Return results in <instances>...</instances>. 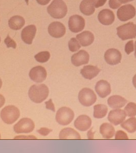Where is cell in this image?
<instances>
[{
    "instance_id": "cell-1",
    "label": "cell",
    "mask_w": 136,
    "mask_h": 153,
    "mask_svg": "<svg viewBox=\"0 0 136 153\" xmlns=\"http://www.w3.org/2000/svg\"><path fill=\"white\" fill-rule=\"evenodd\" d=\"M49 93V88L45 84L33 85L30 88L28 96L34 103H41L47 98Z\"/></svg>"
},
{
    "instance_id": "cell-2",
    "label": "cell",
    "mask_w": 136,
    "mask_h": 153,
    "mask_svg": "<svg viewBox=\"0 0 136 153\" xmlns=\"http://www.w3.org/2000/svg\"><path fill=\"white\" fill-rule=\"evenodd\" d=\"M47 11L52 18L61 19L66 16L68 8L63 0H54L48 7Z\"/></svg>"
},
{
    "instance_id": "cell-3",
    "label": "cell",
    "mask_w": 136,
    "mask_h": 153,
    "mask_svg": "<svg viewBox=\"0 0 136 153\" xmlns=\"http://www.w3.org/2000/svg\"><path fill=\"white\" fill-rule=\"evenodd\" d=\"M20 116V112L16 106L9 105L4 108L1 112V117L4 123L11 125L18 120Z\"/></svg>"
},
{
    "instance_id": "cell-4",
    "label": "cell",
    "mask_w": 136,
    "mask_h": 153,
    "mask_svg": "<svg viewBox=\"0 0 136 153\" xmlns=\"http://www.w3.org/2000/svg\"><path fill=\"white\" fill-rule=\"evenodd\" d=\"M117 35L122 40L136 37V25L133 22L123 25L117 28Z\"/></svg>"
},
{
    "instance_id": "cell-5",
    "label": "cell",
    "mask_w": 136,
    "mask_h": 153,
    "mask_svg": "<svg viewBox=\"0 0 136 153\" xmlns=\"http://www.w3.org/2000/svg\"><path fill=\"white\" fill-rule=\"evenodd\" d=\"M74 117L73 111L67 107H63L59 109L56 114V120L59 125H68L70 124Z\"/></svg>"
},
{
    "instance_id": "cell-6",
    "label": "cell",
    "mask_w": 136,
    "mask_h": 153,
    "mask_svg": "<svg viewBox=\"0 0 136 153\" xmlns=\"http://www.w3.org/2000/svg\"><path fill=\"white\" fill-rule=\"evenodd\" d=\"M78 100L82 105L89 107L96 102L97 97L94 91L91 89L84 88L79 92Z\"/></svg>"
},
{
    "instance_id": "cell-7",
    "label": "cell",
    "mask_w": 136,
    "mask_h": 153,
    "mask_svg": "<svg viewBox=\"0 0 136 153\" xmlns=\"http://www.w3.org/2000/svg\"><path fill=\"white\" fill-rule=\"evenodd\" d=\"M35 128V124L30 118H23L14 126V132L17 134L29 133L33 131Z\"/></svg>"
},
{
    "instance_id": "cell-8",
    "label": "cell",
    "mask_w": 136,
    "mask_h": 153,
    "mask_svg": "<svg viewBox=\"0 0 136 153\" xmlns=\"http://www.w3.org/2000/svg\"><path fill=\"white\" fill-rule=\"evenodd\" d=\"M136 10L134 6L127 4L119 8L117 11V17L120 21L126 22L134 18Z\"/></svg>"
},
{
    "instance_id": "cell-9",
    "label": "cell",
    "mask_w": 136,
    "mask_h": 153,
    "mask_svg": "<svg viewBox=\"0 0 136 153\" xmlns=\"http://www.w3.org/2000/svg\"><path fill=\"white\" fill-rule=\"evenodd\" d=\"M69 28L73 33H78L83 30L85 27V20L79 15H74L69 20Z\"/></svg>"
},
{
    "instance_id": "cell-10",
    "label": "cell",
    "mask_w": 136,
    "mask_h": 153,
    "mask_svg": "<svg viewBox=\"0 0 136 153\" xmlns=\"http://www.w3.org/2000/svg\"><path fill=\"white\" fill-rule=\"evenodd\" d=\"M47 73L45 68L42 66H37L30 70L29 76L34 82L41 83L44 81L47 78Z\"/></svg>"
},
{
    "instance_id": "cell-11",
    "label": "cell",
    "mask_w": 136,
    "mask_h": 153,
    "mask_svg": "<svg viewBox=\"0 0 136 153\" xmlns=\"http://www.w3.org/2000/svg\"><path fill=\"white\" fill-rule=\"evenodd\" d=\"M105 59L108 65H115L120 62L122 59V55L120 51L117 49H108L105 53Z\"/></svg>"
},
{
    "instance_id": "cell-12",
    "label": "cell",
    "mask_w": 136,
    "mask_h": 153,
    "mask_svg": "<svg viewBox=\"0 0 136 153\" xmlns=\"http://www.w3.org/2000/svg\"><path fill=\"white\" fill-rule=\"evenodd\" d=\"M126 117V114L124 110L119 108L111 110L108 114V118L111 124L117 126L124 122Z\"/></svg>"
},
{
    "instance_id": "cell-13",
    "label": "cell",
    "mask_w": 136,
    "mask_h": 153,
    "mask_svg": "<svg viewBox=\"0 0 136 153\" xmlns=\"http://www.w3.org/2000/svg\"><path fill=\"white\" fill-rule=\"evenodd\" d=\"M48 30L51 36L57 38L64 36L66 31L65 26L58 22H54L51 23L48 27Z\"/></svg>"
},
{
    "instance_id": "cell-14",
    "label": "cell",
    "mask_w": 136,
    "mask_h": 153,
    "mask_svg": "<svg viewBox=\"0 0 136 153\" xmlns=\"http://www.w3.org/2000/svg\"><path fill=\"white\" fill-rule=\"evenodd\" d=\"M89 59L90 56L88 53L86 51L80 50L72 55L71 62L74 66H79L88 63Z\"/></svg>"
},
{
    "instance_id": "cell-15",
    "label": "cell",
    "mask_w": 136,
    "mask_h": 153,
    "mask_svg": "<svg viewBox=\"0 0 136 153\" xmlns=\"http://www.w3.org/2000/svg\"><path fill=\"white\" fill-rule=\"evenodd\" d=\"M36 32L37 28L35 25H31L24 28L21 33V37L23 42L26 44L31 45Z\"/></svg>"
},
{
    "instance_id": "cell-16",
    "label": "cell",
    "mask_w": 136,
    "mask_h": 153,
    "mask_svg": "<svg viewBox=\"0 0 136 153\" xmlns=\"http://www.w3.org/2000/svg\"><path fill=\"white\" fill-rule=\"evenodd\" d=\"M75 128L80 131H86L90 128L92 125V120L86 115L79 116L74 122Z\"/></svg>"
},
{
    "instance_id": "cell-17",
    "label": "cell",
    "mask_w": 136,
    "mask_h": 153,
    "mask_svg": "<svg viewBox=\"0 0 136 153\" xmlns=\"http://www.w3.org/2000/svg\"><path fill=\"white\" fill-rule=\"evenodd\" d=\"M98 95L101 98H105L111 92V85L105 80H101L96 83L95 87Z\"/></svg>"
},
{
    "instance_id": "cell-18",
    "label": "cell",
    "mask_w": 136,
    "mask_h": 153,
    "mask_svg": "<svg viewBox=\"0 0 136 153\" xmlns=\"http://www.w3.org/2000/svg\"><path fill=\"white\" fill-rule=\"evenodd\" d=\"M98 19L100 23L103 25H110L115 21V15L114 12L110 9H103L99 13Z\"/></svg>"
},
{
    "instance_id": "cell-19",
    "label": "cell",
    "mask_w": 136,
    "mask_h": 153,
    "mask_svg": "<svg viewBox=\"0 0 136 153\" xmlns=\"http://www.w3.org/2000/svg\"><path fill=\"white\" fill-rule=\"evenodd\" d=\"M101 70L97 66L86 65L84 66L80 71V74L86 79L91 80L97 76Z\"/></svg>"
},
{
    "instance_id": "cell-20",
    "label": "cell",
    "mask_w": 136,
    "mask_h": 153,
    "mask_svg": "<svg viewBox=\"0 0 136 153\" xmlns=\"http://www.w3.org/2000/svg\"><path fill=\"white\" fill-rule=\"evenodd\" d=\"M95 0H83L80 3V10L86 16L92 15L95 10Z\"/></svg>"
},
{
    "instance_id": "cell-21",
    "label": "cell",
    "mask_w": 136,
    "mask_h": 153,
    "mask_svg": "<svg viewBox=\"0 0 136 153\" xmlns=\"http://www.w3.org/2000/svg\"><path fill=\"white\" fill-rule=\"evenodd\" d=\"M126 100L121 96L114 95L110 97L108 100V104L111 108L119 109L122 108L127 103Z\"/></svg>"
},
{
    "instance_id": "cell-22",
    "label": "cell",
    "mask_w": 136,
    "mask_h": 153,
    "mask_svg": "<svg viewBox=\"0 0 136 153\" xmlns=\"http://www.w3.org/2000/svg\"><path fill=\"white\" fill-rule=\"evenodd\" d=\"M76 38L83 47H87L93 44L94 40V36L90 31H84L76 36Z\"/></svg>"
},
{
    "instance_id": "cell-23",
    "label": "cell",
    "mask_w": 136,
    "mask_h": 153,
    "mask_svg": "<svg viewBox=\"0 0 136 153\" xmlns=\"http://www.w3.org/2000/svg\"><path fill=\"white\" fill-rule=\"evenodd\" d=\"M59 137L61 139H81L80 134L70 128L63 129L59 133Z\"/></svg>"
},
{
    "instance_id": "cell-24",
    "label": "cell",
    "mask_w": 136,
    "mask_h": 153,
    "mask_svg": "<svg viewBox=\"0 0 136 153\" xmlns=\"http://www.w3.org/2000/svg\"><path fill=\"white\" fill-rule=\"evenodd\" d=\"M100 133L105 139H111L115 134V130L111 124L105 123L100 127Z\"/></svg>"
},
{
    "instance_id": "cell-25",
    "label": "cell",
    "mask_w": 136,
    "mask_h": 153,
    "mask_svg": "<svg viewBox=\"0 0 136 153\" xmlns=\"http://www.w3.org/2000/svg\"><path fill=\"white\" fill-rule=\"evenodd\" d=\"M25 24L24 19L21 16H15L11 18L8 21L10 28L14 30H19L23 28Z\"/></svg>"
},
{
    "instance_id": "cell-26",
    "label": "cell",
    "mask_w": 136,
    "mask_h": 153,
    "mask_svg": "<svg viewBox=\"0 0 136 153\" xmlns=\"http://www.w3.org/2000/svg\"><path fill=\"white\" fill-rule=\"evenodd\" d=\"M121 127L130 133L135 132L136 131V118L132 117L129 118L125 122H122L121 124Z\"/></svg>"
},
{
    "instance_id": "cell-27",
    "label": "cell",
    "mask_w": 136,
    "mask_h": 153,
    "mask_svg": "<svg viewBox=\"0 0 136 153\" xmlns=\"http://www.w3.org/2000/svg\"><path fill=\"white\" fill-rule=\"evenodd\" d=\"M108 111L107 106L103 104H98L94 106L93 116L95 118H102L105 117Z\"/></svg>"
},
{
    "instance_id": "cell-28",
    "label": "cell",
    "mask_w": 136,
    "mask_h": 153,
    "mask_svg": "<svg viewBox=\"0 0 136 153\" xmlns=\"http://www.w3.org/2000/svg\"><path fill=\"white\" fill-rule=\"evenodd\" d=\"M34 58L35 60L39 62H46L49 60L50 58V54L48 51L41 52L35 55Z\"/></svg>"
},
{
    "instance_id": "cell-29",
    "label": "cell",
    "mask_w": 136,
    "mask_h": 153,
    "mask_svg": "<svg viewBox=\"0 0 136 153\" xmlns=\"http://www.w3.org/2000/svg\"><path fill=\"white\" fill-rule=\"evenodd\" d=\"M124 111L126 116L129 117H134L136 115V104L131 102L126 106Z\"/></svg>"
},
{
    "instance_id": "cell-30",
    "label": "cell",
    "mask_w": 136,
    "mask_h": 153,
    "mask_svg": "<svg viewBox=\"0 0 136 153\" xmlns=\"http://www.w3.org/2000/svg\"><path fill=\"white\" fill-rule=\"evenodd\" d=\"M69 50L72 52H75L80 49L81 45L77 41L76 38H72L68 43Z\"/></svg>"
},
{
    "instance_id": "cell-31",
    "label": "cell",
    "mask_w": 136,
    "mask_h": 153,
    "mask_svg": "<svg viewBox=\"0 0 136 153\" xmlns=\"http://www.w3.org/2000/svg\"><path fill=\"white\" fill-rule=\"evenodd\" d=\"M4 42L8 48H12L13 49H16V42L10 38L9 35H8L7 37L5 38V39L4 40Z\"/></svg>"
},
{
    "instance_id": "cell-32",
    "label": "cell",
    "mask_w": 136,
    "mask_h": 153,
    "mask_svg": "<svg viewBox=\"0 0 136 153\" xmlns=\"http://www.w3.org/2000/svg\"><path fill=\"white\" fill-rule=\"evenodd\" d=\"M122 4H123L122 0H109V5L112 9L118 8Z\"/></svg>"
},
{
    "instance_id": "cell-33",
    "label": "cell",
    "mask_w": 136,
    "mask_h": 153,
    "mask_svg": "<svg viewBox=\"0 0 136 153\" xmlns=\"http://www.w3.org/2000/svg\"><path fill=\"white\" fill-rule=\"evenodd\" d=\"M134 51V45L133 40L127 42L125 46V51L126 54L129 55Z\"/></svg>"
},
{
    "instance_id": "cell-34",
    "label": "cell",
    "mask_w": 136,
    "mask_h": 153,
    "mask_svg": "<svg viewBox=\"0 0 136 153\" xmlns=\"http://www.w3.org/2000/svg\"><path fill=\"white\" fill-rule=\"evenodd\" d=\"M116 139H129V137L126 133L123 131H117L115 135Z\"/></svg>"
},
{
    "instance_id": "cell-35",
    "label": "cell",
    "mask_w": 136,
    "mask_h": 153,
    "mask_svg": "<svg viewBox=\"0 0 136 153\" xmlns=\"http://www.w3.org/2000/svg\"><path fill=\"white\" fill-rule=\"evenodd\" d=\"M52 131V130L51 129H49L48 128H42L39 130L37 131V132L39 133V134H40V135L44 136L48 135Z\"/></svg>"
},
{
    "instance_id": "cell-36",
    "label": "cell",
    "mask_w": 136,
    "mask_h": 153,
    "mask_svg": "<svg viewBox=\"0 0 136 153\" xmlns=\"http://www.w3.org/2000/svg\"><path fill=\"white\" fill-rule=\"evenodd\" d=\"M46 105V108L47 109L51 110L52 111H55V107H54V104L52 102V100L50 99L49 101L46 102L45 103Z\"/></svg>"
},
{
    "instance_id": "cell-37",
    "label": "cell",
    "mask_w": 136,
    "mask_h": 153,
    "mask_svg": "<svg viewBox=\"0 0 136 153\" xmlns=\"http://www.w3.org/2000/svg\"><path fill=\"white\" fill-rule=\"evenodd\" d=\"M107 0H95V7L98 8L104 5Z\"/></svg>"
},
{
    "instance_id": "cell-38",
    "label": "cell",
    "mask_w": 136,
    "mask_h": 153,
    "mask_svg": "<svg viewBox=\"0 0 136 153\" xmlns=\"http://www.w3.org/2000/svg\"><path fill=\"white\" fill-rule=\"evenodd\" d=\"M51 0H37V3L41 5H46L49 3Z\"/></svg>"
},
{
    "instance_id": "cell-39",
    "label": "cell",
    "mask_w": 136,
    "mask_h": 153,
    "mask_svg": "<svg viewBox=\"0 0 136 153\" xmlns=\"http://www.w3.org/2000/svg\"><path fill=\"white\" fill-rule=\"evenodd\" d=\"M5 103V97H4L3 96L2 94H0V108L2 107V106H4Z\"/></svg>"
},
{
    "instance_id": "cell-40",
    "label": "cell",
    "mask_w": 136,
    "mask_h": 153,
    "mask_svg": "<svg viewBox=\"0 0 136 153\" xmlns=\"http://www.w3.org/2000/svg\"><path fill=\"white\" fill-rule=\"evenodd\" d=\"M95 132H93L92 130L91 129L87 133V137L89 139H93L94 138V134Z\"/></svg>"
},
{
    "instance_id": "cell-41",
    "label": "cell",
    "mask_w": 136,
    "mask_h": 153,
    "mask_svg": "<svg viewBox=\"0 0 136 153\" xmlns=\"http://www.w3.org/2000/svg\"><path fill=\"white\" fill-rule=\"evenodd\" d=\"M16 138H22V139H23V138H26V139H32V138H34V139H37V138L34 137V136H27V137H25V136H18V137H16L14 138V139H16Z\"/></svg>"
},
{
    "instance_id": "cell-42",
    "label": "cell",
    "mask_w": 136,
    "mask_h": 153,
    "mask_svg": "<svg viewBox=\"0 0 136 153\" xmlns=\"http://www.w3.org/2000/svg\"><path fill=\"white\" fill-rule=\"evenodd\" d=\"M133 85L134 86V87L136 88V74L133 77Z\"/></svg>"
},
{
    "instance_id": "cell-43",
    "label": "cell",
    "mask_w": 136,
    "mask_h": 153,
    "mask_svg": "<svg viewBox=\"0 0 136 153\" xmlns=\"http://www.w3.org/2000/svg\"><path fill=\"white\" fill-rule=\"evenodd\" d=\"M134 0H122V3H129V2L133 1Z\"/></svg>"
},
{
    "instance_id": "cell-44",
    "label": "cell",
    "mask_w": 136,
    "mask_h": 153,
    "mask_svg": "<svg viewBox=\"0 0 136 153\" xmlns=\"http://www.w3.org/2000/svg\"><path fill=\"white\" fill-rule=\"evenodd\" d=\"M2 86V80L0 78V89L1 88Z\"/></svg>"
},
{
    "instance_id": "cell-45",
    "label": "cell",
    "mask_w": 136,
    "mask_h": 153,
    "mask_svg": "<svg viewBox=\"0 0 136 153\" xmlns=\"http://www.w3.org/2000/svg\"><path fill=\"white\" fill-rule=\"evenodd\" d=\"M135 56L136 57V41L135 42Z\"/></svg>"
},
{
    "instance_id": "cell-46",
    "label": "cell",
    "mask_w": 136,
    "mask_h": 153,
    "mask_svg": "<svg viewBox=\"0 0 136 153\" xmlns=\"http://www.w3.org/2000/svg\"><path fill=\"white\" fill-rule=\"evenodd\" d=\"M26 1V2L27 4L28 5V1H29V0H25Z\"/></svg>"
},
{
    "instance_id": "cell-47",
    "label": "cell",
    "mask_w": 136,
    "mask_h": 153,
    "mask_svg": "<svg viewBox=\"0 0 136 153\" xmlns=\"http://www.w3.org/2000/svg\"><path fill=\"white\" fill-rule=\"evenodd\" d=\"M0 42H1V37H0Z\"/></svg>"
},
{
    "instance_id": "cell-48",
    "label": "cell",
    "mask_w": 136,
    "mask_h": 153,
    "mask_svg": "<svg viewBox=\"0 0 136 153\" xmlns=\"http://www.w3.org/2000/svg\"><path fill=\"white\" fill-rule=\"evenodd\" d=\"M1 134H0V139H1Z\"/></svg>"
}]
</instances>
